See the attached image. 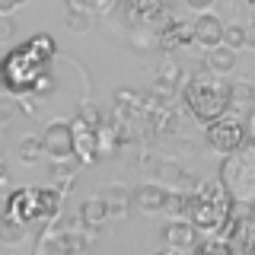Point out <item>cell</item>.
<instances>
[{"label":"cell","mask_w":255,"mask_h":255,"mask_svg":"<svg viewBox=\"0 0 255 255\" xmlns=\"http://www.w3.org/2000/svg\"><path fill=\"white\" fill-rule=\"evenodd\" d=\"M182 96H185L191 115H195L198 122H204V125L223 118L227 109H230V86H223L217 77H204V74L191 77L185 83V93Z\"/></svg>","instance_id":"6da1fadb"},{"label":"cell","mask_w":255,"mask_h":255,"mask_svg":"<svg viewBox=\"0 0 255 255\" xmlns=\"http://www.w3.org/2000/svg\"><path fill=\"white\" fill-rule=\"evenodd\" d=\"M220 179L227 182L230 195L243 204H252L255 201V150L252 153H227L220 166Z\"/></svg>","instance_id":"7a4b0ae2"},{"label":"cell","mask_w":255,"mask_h":255,"mask_svg":"<svg viewBox=\"0 0 255 255\" xmlns=\"http://www.w3.org/2000/svg\"><path fill=\"white\" fill-rule=\"evenodd\" d=\"M230 217H233V204L230 201H211V198H198V195H195L191 211H188V220L201 233H220Z\"/></svg>","instance_id":"3957f363"},{"label":"cell","mask_w":255,"mask_h":255,"mask_svg":"<svg viewBox=\"0 0 255 255\" xmlns=\"http://www.w3.org/2000/svg\"><path fill=\"white\" fill-rule=\"evenodd\" d=\"M243 140H246V128L236 118L223 115L207 125V147L217 150V153H236V150H243Z\"/></svg>","instance_id":"277c9868"},{"label":"cell","mask_w":255,"mask_h":255,"mask_svg":"<svg viewBox=\"0 0 255 255\" xmlns=\"http://www.w3.org/2000/svg\"><path fill=\"white\" fill-rule=\"evenodd\" d=\"M42 137H45V153H51V159L77 156V128L70 122H51Z\"/></svg>","instance_id":"5b68a950"},{"label":"cell","mask_w":255,"mask_h":255,"mask_svg":"<svg viewBox=\"0 0 255 255\" xmlns=\"http://www.w3.org/2000/svg\"><path fill=\"white\" fill-rule=\"evenodd\" d=\"M6 214L32 223L35 217H42V201H38V188H16L6 198Z\"/></svg>","instance_id":"8992f818"},{"label":"cell","mask_w":255,"mask_h":255,"mask_svg":"<svg viewBox=\"0 0 255 255\" xmlns=\"http://www.w3.org/2000/svg\"><path fill=\"white\" fill-rule=\"evenodd\" d=\"M201 233V230L195 227L191 220H182V217H172L169 223L163 227V243L169 246V249H195V236Z\"/></svg>","instance_id":"52a82bcc"},{"label":"cell","mask_w":255,"mask_h":255,"mask_svg":"<svg viewBox=\"0 0 255 255\" xmlns=\"http://www.w3.org/2000/svg\"><path fill=\"white\" fill-rule=\"evenodd\" d=\"M195 26V42L204 45V48H217L223 45V32H227V26L220 22V16H214L211 10L198 13V19L191 22Z\"/></svg>","instance_id":"ba28073f"},{"label":"cell","mask_w":255,"mask_h":255,"mask_svg":"<svg viewBox=\"0 0 255 255\" xmlns=\"http://www.w3.org/2000/svg\"><path fill=\"white\" fill-rule=\"evenodd\" d=\"M128 16L134 22H159V19H169L166 13V0H128Z\"/></svg>","instance_id":"9c48e42d"},{"label":"cell","mask_w":255,"mask_h":255,"mask_svg":"<svg viewBox=\"0 0 255 255\" xmlns=\"http://www.w3.org/2000/svg\"><path fill=\"white\" fill-rule=\"evenodd\" d=\"M166 198H169V191L163 185H140L134 191V204L140 207L143 214H156V211H166Z\"/></svg>","instance_id":"30bf717a"},{"label":"cell","mask_w":255,"mask_h":255,"mask_svg":"<svg viewBox=\"0 0 255 255\" xmlns=\"http://www.w3.org/2000/svg\"><path fill=\"white\" fill-rule=\"evenodd\" d=\"M109 214H112V207L106 198H86L83 204H80V217H83V227H90V230H99L102 223L109 220Z\"/></svg>","instance_id":"8fae6325"},{"label":"cell","mask_w":255,"mask_h":255,"mask_svg":"<svg viewBox=\"0 0 255 255\" xmlns=\"http://www.w3.org/2000/svg\"><path fill=\"white\" fill-rule=\"evenodd\" d=\"M159 42H163L166 48H172V45H188V42H195V26H185V22L169 19L166 26H159Z\"/></svg>","instance_id":"7c38bea8"},{"label":"cell","mask_w":255,"mask_h":255,"mask_svg":"<svg viewBox=\"0 0 255 255\" xmlns=\"http://www.w3.org/2000/svg\"><path fill=\"white\" fill-rule=\"evenodd\" d=\"M207 67H211V74H230L236 67V48H230L227 42L207 48Z\"/></svg>","instance_id":"4fadbf2b"},{"label":"cell","mask_w":255,"mask_h":255,"mask_svg":"<svg viewBox=\"0 0 255 255\" xmlns=\"http://www.w3.org/2000/svg\"><path fill=\"white\" fill-rule=\"evenodd\" d=\"M22 239H26V220L13 217V214H3V220H0V243L19 246Z\"/></svg>","instance_id":"5bb4252c"},{"label":"cell","mask_w":255,"mask_h":255,"mask_svg":"<svg viewBox=\"0 0 255 255\" xmlns=\"http://www.w3.org/2000/svg\"><path fill=\"white\" fill-rule=\"evenodd\" d=\"M230 106H236V109H249V106H255V86L246 83V80H236V83H230Z\"/></svg>","instance_id":"9a60e30c"},{"label":"cell","mask_w":255,"mask_h":255,"mask_svg":"<svg viewBox=\"0 0 255 255\" xmlns=\"http://www.w3.org/2000/svg\"><path fill=\"white\" fill-rule=\"evenodd\" d=\"M102 198L109 201L112 214H125L128 207H131V201H134V198L128 195V188H122V185H109L106 191H102Z\"/></svg>","instance_id":"2e32d148"},{"label":"cell","mask_w":255,"mask_h":255,"mask_svg":"<svg viewBox=\"0 0 255 255\" xmlns=\"http://www.w3.org/2000/svg\"><path fill=\"white\" fill-rule=\"evenodd\" d=\"M42 201V217H58L61 214V188H38Z\"/></svg>","instance_id":"e0dca14e"},{"label":"cell","mask_w":255,"mask_h":255,"mask_svg":"<svg viewBox=\"0 0 255 255\" xmlns=\"http://www.w3.org/2000/svg\"><path fill=\"white\" fill-rule=\"evenodd\" d=\"M38 153H45V137H35V134H29V137L19 140V159H22V163H35Z\"/></svg>","instance_id":"ac0fdd59"},{"label":"cell","mask_w":255,"mask_h":255,"mask_svg":"<svg viewBox=\"0 0 255 255\" xmlns=\"http://www.w3.org/2000/svg\"><path fill=\"white\" fill-rule=\"evenodd\" d=\"M191 201H195V195H185V191H169V198H166V211H169L172 217H182V214L191 211Z\"/></svg>","instance_id":"d6986e66"},{"label":"cell","mask_w":255,"mask_h":255,"mask_svg":"<svg viewBox=\"0 0 255 255\" xmlns=\"http://www.w3.org/2000/svg\"><path fill=\"white\" fill-rule=\"evenodd\" d=\"M70 10H86V13H109L115 0H67Z\"/></svg>","instance_id":"ffe728a7"},{"label":"cell","mask_w":255,"mask_h":255,"mask_svg":"<svg viewBox=\"0 0 255 255\" xmlns=\"http://www.w3.org/2000/svg\"><path fill=\"white\" fill-rule=\"evenodd\" d=\"M90 22H93V13H86V10H70L67 13V29L70 32H86Z\"/></svg>","instance_id":"44dd1931"},{"label":"cell","mask_w":255,"mask_h":255,"mask_svg":"<svg viewBox=\"0 0 255 255\" xmlns=\"http://www.w3.org/2000/svg\"><path fill=\"white\" fill-rule=\"evenodd\" d=\"M77 125H83V128H93V131H99V128H102V115H99V109H96V106H83V109H80V118H77Z\"/></svg>","instance_id":"7402d4cb"},{"label":"cell","mask_w":255,"mask_h":255,"mask_svg":"<svg viewBox=\"0 0 255 255\" xmlns=\"http://www.w3.org/2000/svg\"><path fill=\"white\" fill-rule=\"evenodd\" d=\"M156 125H159V131H166V134H172V131H179L182 128V118L175 115L172 109H166V112H159V118H156Z\"/></svg>","instance_id":"603a6c76"},{"label":"cell","mask_w":255,"mask_h":255,"mask_svg":"<svg viewBox=\"0 0 255 255\" xmlns=\"http://www.w3.org/2000/svg\"><path fill=\"white\" fill-rule=\"evenodd\" d=\"M223 42L239 51V48L246 45V26H227V32H223Z\"/></svg>","instance_id":"cb8c5ba5"},{"label":"cell","mask_w":255,"mask_h":255,"mask_svg":"<svg viewBox=\"0 0 255 255\" xmlns=\"http://www.w3.org/2000/svg\"><path fill=\"white\" fill-rule=\"evenodd\" d=\"M239 249H243V252H255V220L243 223V230H239Z\"/></svg>","instance_id":"d4e9b609"},{"label":"cell","mask_w":255,"mask_h":255,"mask_svg":"<svg viewBox=\"0 0 255 255\" xmlns=\"http://www.w3.org/2000/svg\"><path fill=\"white\" fill-rule=\"evenodd\" d=\"M29 45L35 48V51L42 54V58H45V54H51V51H54V38H48V35H35V38H32Z\"/></svg>","instance_id":"484cf974"},{"label":"cell","mask_w":255,"mask_h":255,"mask_svg":"<svg viewBox=\"0 0 255 255\" xmlns=\"http://www.w3.org/2000/svg\"><path fill=\"white\" fill-rule=\"evenodd\" d=\"M185 6H191L195 13H204V10H211V6H214V0H185Z\"/></svg>","instance_id":"4316f807"},{"label":"cell","mask_w":255,"mask_h":255,"mask_svg":"<svg viewBox=\"0 0 255 255\" xmlns=\"http://www.w3.org/2000/svg\"><path fill=\"white\" fill-rule=\"evenodd\" d=\"M0 26H3V29H0V35H3V38L13 35V26H16V22L10 19V13H3V22H0Z\"/></svg>","instance_id":"83f0119b"},{"label":"cell","mask_w":255,"mask_h":255,"mask_svg":"<svg viewBox=\"0 0 255 255\" xmlns=\"http://www.w3.org/2000/svg\"><path fill=\"white\" fill-rule=\"evenodd\" d=\"M246 45H252V48H255V19L249 22V26H246Z\"/></svg>","instance_id":"f1b7e54d"},{"label":"cell","mask_w":255,"mask_h":255,"mask_svg":"<svg viewBox=\"0 0 255 255\" xmlns=\"http://www.w3.org/2000/svg\"><path fill=\"white\" fill-rule=\"evenodd\" d=\"M13 6H19L16 0H0V13H13Z\"/></svg>","instance_id":"f546056e"},{"label":"cell","mask_w":255,"mask_h":255,"mask_svg":"<svg viewBox=\"0 0 255 255\" xmlns=\"http://www.w3.org/2000/svg\"><path fill=\"white\" fill-rule=\"evenodd\" d=\"M249 128H252V134H255V106H252V112H249Z\"/></svg>","instance_id":"4dcf8cb0"},{"label":"cell","mask_w":255,"mask_h":255,"mask_svg":"<svg viewBox=\"0 0 255 255\" xmlns=\"http://www.w3.org/2000/svg\"><path fill=\"white\" fill-rule=\"evenodd\" d=\"M252 217H255V201H252Z\"/></svg>","instance_id":"1f68e13d"},{"label":"cell","mask_w":255,"mask_h":255,"mask_svg":"<svg viewBox=\"0 0 255 255\" xmlns=\"http://www.w3.org/2000/svg\"><path fill=\"white\" fill-rule=\"evenodd\" d=\"M16 3H29V0H16Z\"/></svg>","instance_id":"d6a6232c"},{"label":"cell","mask_w":255,"mask_h":255,"mask_svg":"<svg viewBox=\"0 0 255 255\" xmlns=\"http://www.w3.org/2000/svg\"><path fill=\"white\" fill-rule=\"evenodd\" d=\"M252 150H255V137H252Z\"/></svg>","instance_id":"836d02e7"}]
</instances>
